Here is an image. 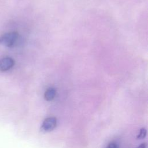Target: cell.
Instances as JSON below:
<instances>
[{
    "mask_svg": "<svg viewBox=\"0 0 148 148\" xmlns=\"http://www.w3.org/2000/svg\"><path fill=\"white\" fill-rule=\"evenodd\" d=\"M14 64V61L10 57H6L0 60V71L5 72L11 69Z\"/></svg>",
    "mask_w": 148,
    "mask_h": 148,
    "instance_id": "obj_3",
    "label": "cell"
},
{
    "mask_svg": "<svg viewBox=\"0 0 148 148\" xmlns=\"http://www.w3.org/2000/svg\"><path fill=\"white\" fill-rule=\"evenodd\" d=\"M56 95V89L53 87H49L46 90L44 94V98L45 100H46L47 101H51L55 98Z\"/></svg>",
    "mask_w": 148,
    "mask_h": 148,
    "instance_id": "obj_4",
    "label": "cell"
},
{
    "mask_svg": "<svg viewBox=\"0 0 148 148\" xmlns=\"http://www.w3.org/2000/svg\"><path fill=\"white\" fill-rule=\"evenodd\" d=\"M105 148H119L118 145L114 142H111L108 143Z\"/></svg>",
    "mask_w": 148,
    "mask_h": 148,
    "instance_id": "obj_6",
    "label": "cell"
},
{
    "mask_svg": "<svg viewBox=\"0 0 148 148\" xmlns=\"http://www.w3.org/2000/svg\"><path fill=\"white\" fill-rule=\"evenodd\" d=\"M57 125V119L54 117H49L44 120L42 125L41 130L45 132L53 131Z\"/></svg>",
    "mask_w": 148,
    "mask_h": 148,
    "instance_id": "obj_2",
    "label": "cell"
},
{
    "mask_svg": "<svg viewBox=\"0 0 148 148\" xmlns=\"http://www.w3.org/2000/svg\"><path fill=\"white\" fill-rule=\"evenodd\" d=\"M147 147V143H142L138 146H137L136 148H146Z\"/></svg>",
    "mask_w": 148,
    "mask_h": 148,
    "instance_id": "obj_7",
    "label": "cell"
},
{
    "mask_svg": "<svg viewBox=\"0 0 148 148\" xmlns=\"http://www.w3.org/2000/svg\"><path fill=\"white\" fill-rule=\"evenodd\" d=\"M18 34L16 32H9L4 34L0 37V45L6 47H11L16 42Z\"/></svg>",
    "mask_w": 148,
    "mask_h": 148,
    "instance_id": "obj_1",
    "label": "cell"
},
{
    "mask_svg": "<svg viewBox=\"0 0 148 148\" xmlns=\"http://www.w3.org/2000/svg\"><path fill=\"white\" fill-rule=\"evenodd\" d=\"M146 133H147V131L146 129L145 128H142L140 131L139 134L137 135L136 138L137 139H142L145 138V136H146Z\"/></svg>",
    "mask_w": 148,
    "mask_h": 148,
    "instance_id": "obj_5",
    "label": "cell"
}]
</instances>
